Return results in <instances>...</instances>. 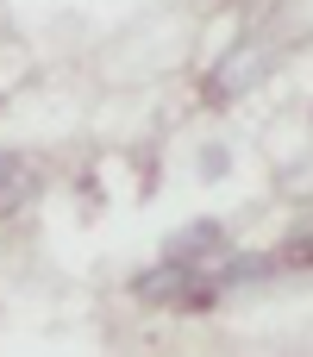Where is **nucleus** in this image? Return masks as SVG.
<instances>
[{"label": "nucleus", "instance_id": "obj_2", "mask_svg": "<svg viewBox=\"0 0 313 357\" xmlns=\"http://www.w3.org/2000/svg\"><path fill=\"white\" fill-rule=\"evenodd\" d=\"M182 282H194V270H188L182 257H169L163 270H144V276H138V295H144V301H176Z\"/></svg>", "mask_w": 313, "mask_h": 357}, {"label": "nucleus", "instance_id": "obj_1", "mask_svg": "<svg viewBox=\"0 0 313 357\" xmlns=\"http://www.w3.org/2000/svg\"><path fill=\"white\" fill-rule=\"evenodd\" d=\"M264 69H270V56H264L257 44H232V50L213 63V75H207V82H213V94H220V100H232V94L257 88V75H264Z\"/></svg>", "mask_w": 313, "mask_h": 357}, {"label": "nucleus", "instance_id": "obj_3", "mask_svg": "<svg viewBox=\"0 0 313 357\" xmlns=\"http://www.w3.org/2000/svg\"><path fill=\"white\" fill-rule=\"evenodd\" d=\"M201 251H220V226H213V220H207V226H182V232L169 238V257H182V264L201 257Z\"/></svg>", "mask_w": 313, "mask_h": 357}, {"label": "nucleus", "instance_id": "obj_4", "mask_svg": "<svg viewBox=\"0 0 313 357\" xmlns=\"http://www.w3.org/2000/svg\"><path fill=\"white\" fill-rule=\"evenodd\" d=\"M13 182H19V163H13V157H6V151H0V207H6V201H13Z\"/></svg>", "mask_w": 313, "mask_h": 357}]
</instances>
